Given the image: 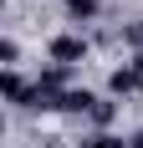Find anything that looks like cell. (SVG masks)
<instances>
[{"label":"cell","mask_w":143,"mask_h":148,"mask_svg":"<svg viewBox=\"0 0 143 148\" xmlns=\"http://www.w3.org/2000/svg\"><path fill=\"white\" fill-rule=\"evenodd\" d=\"M113 118H118V97H97V107L87 112L92 133H113Z\"/></svg>","instance_id":"cell-3"},{"label":"cell","mask_w":143,"mask_h":148,"mask_svg":"<svg viewBox=\"0 0 143 148\" xmlns=\"http://www.w3.org/2000/svg\"><path fill=\"white\" fill-rule=\"evenodd\" d=\"M67 5V15L77 21V26H87V21H97V10H102V0H61Z\"/></svg>","instance_id":"cell-5"},{"label":"cell","mask_w":143,"mask_h":148,"mask_svg":"<svg viewBox=\"0 0 143 148\" xmlns=\"http://www.w3.org/2000/svg\"><path fill=\"white\" fill-rule=\"evenodd\" d=\"M123 46L143 51V21H128V26H123Z\"/></svg>","instance_id":"cell-7"},{"label":"cell","mask_w":143,"mask_h":148,"mask_svg":"<svg viewBox=\"0 0 143 148\" xmlns=\"http://www.w3.org/2000/svg\"><path fill=\"white\" fill-rule=\"evenodd\" d=\"M82 148H133V143H128L123 133H87Z\"/></svg>","instance_id":"cell-6"},{"label":"cell","mask_w":143,"mask_h":148,"mask_svg":"<svg viewBox=\"0 0 143 148\" xmlns=\"http://www.w3.org/2000/svg\"><path fill=\"white\" fill-rule=\"evenodd\" d=\"M133 66H138V72H143V51H133Z\"/></svg>","instance_id":"cell-10"},{"label":"cell","mask_w":143,"mask_h":148,"mask_svg":"<svg viewBox=\"0 0 143 148\" xmlns=\"http://www.w3.org/2000/svg\"><path fill=\"white\" fill-rule=\"evenodd\" d=\"M92 107H97L92 92H87V87H72V92H61V107H56V112H77V118H87Z\"/></svg>","instance_id":"cell-4"},{"label":"cell","mask_w":143,"mask_h":148,"mask_svg":"<svg viewBox=\"0 0 143 148\" xmlns=\"http://www.w3.org/2000/svg\"><path fill=\"white\" fill-rule=\"evenodd\" d=\"M0 61H5V66H15V61H21V41H15V36H5V41H0Z\"/></svg>","instance_id":"cell-8"},{"label":"cell","mask_w":143,"mask_h":148,"mask_svg":"<svg viewBox=\"0 0 143 148\" xmlns=\"http://www.w3.org/2000/svg\"><path fill=\"white\" fill-rule=\"evenodd\" d=\"M128 143H133V148H143V128H138V133H133V138H128Z\"/></svg>","instance_id":"cell-9"},{"label":"cell","mask_w":143,"mask_h":148,"mask_svg":"<svg viewBox=\"0 0 143 148\" xmlns=\"http://www.w3.org/2000/svg\"><path fill=\"white\" fill-rule=\"evenodd\" d=\"M107 97H143V72L133 66V61H123V66H113L107 72Z\"/></svg>","instance_id":"cell-2"},{"label":"cell","mask_w":143,"mask_h":148,"mask_svg":"<svg viewBox=\"0 0 143 148\" xmlns=\"http://www.w3.org/2000/svg\"><path fill=\"white\" fill-rule=\"evenodd\" d=\"M46 56L56 61V66H77V61H87V36L82 31H61V36L46 41Z\"/></svg>","instance_id":"cell-1"}]
</instances>
